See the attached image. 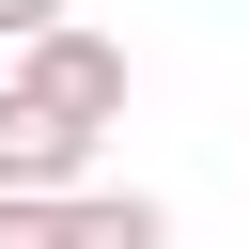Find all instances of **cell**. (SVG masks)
<instances>
[{
	"label": "cell",
	"instance_id": "1",
	"mask_svg": "<svg viewBox=\"0 0 249 249\" xmlns=\"http://www.w3.org/2000/svg\"><path fill=\"white\" fill-rule=\"evenodd\" d=\"M0 93H31L47 124H78V140H93V124H124V47H109V31H62V16H47V31L16 47V78H0Z\"/></svg>",
	"mask_w": 249,
	"mask_h": 249
},
{
	"label": "cell",
	"instance_id": "4",
	"mask_svg": "<svg viewBox=\"0 0 249 249\" xmlns=\"http://www.w3.org/2000/svg\"><path fill=\"white\" fill-rule=\"evenodd\" d=\"M0 249H62V202H0Z\"/></svg>",
	"mask_w": 249,
	"mask_h": 249
},
{
	"label": "cell",
	"instance_id": "3",
	"mask_svg": "<svg viewBox=\"0 0 249 249\" xmlns=\"http://www.w3.org/2000/svg\"><path fill=\"white\" fill-rule=\"evenodd\" d=\"M62 249H171V202H140V187H78V202H62Z\"/></svg>",
	"mask_w": 249,
	"mask_h": 249
},
{
	"label": "cell",
	"instance_id": "2",
	"mask_svg": "<svg viewBox=\"0 0 249 249\" xmlns=\"http://www.w3.org/2000/svg\"><path fill=\"white\" fill-rule=\"evenodd\" d=\"M78 187H93V140L47 124L31 93H0V202H78Z\"/></svg>",
	"mask_w": 249,
	"mask_h": 249
}]
</instances>
